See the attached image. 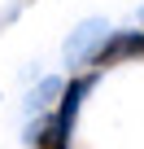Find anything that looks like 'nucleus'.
<instances>
[{"label":"nucleus","instance_id":"1","mask_svg":"<svg viewBox=\"0 0 144 149\" xmlns=\"http://www.w3.org/2000/svg\"><path fill=\"white\" fill-rule=\"evenodd\" d=\"M114 31H109V22H101V18H88L74 35L65 40V61L70 66H92L96 61V53L105 48V40H109Z\"/></svg>","mask_w":144,"mask_h":149},{"label":"nucleus","instance_id":"2","mask_svg":"<svg viewBox=\"0 0 144 149\" xmlns=\"http://www.w3.org/2000/svg\"><path fill=\"white\" fill-rule=\"evenodd\" d=\"M83 92H88V79H70L65 88H61V110H57V123L70 132L74 127V114H79V101H83Z\"/></svg>","mask_w":144,"mask_h":149},{"label":"nucleus","instance_id":"3","mask_svg":"<svg viewBox=\"0 0 144 149\" xmlns=\"http://www.w3.org/2000/svg\"><path fill=\"white\" fill-rule=\"evenodd\" d=\"M31 145H35V149H70V132H65L57 118H48V123L31 127Z\"/></svg>","mask_w":144,"mask_h":149},{"label":"nucleus","instance_id":"4","mask_svg":"<svg viewBox=\"0 0 144 149\" xmlns=\"http://www.w3.org/2000/svg\"><path fill=\"white\" fill-rule=\"evenodd\" d=\"M61 88H65L61 79H44V84L31 92V110H48V105H52V97H61Z\"/></svg>","mask_w":144,"mask_h":149}]
</instances>
